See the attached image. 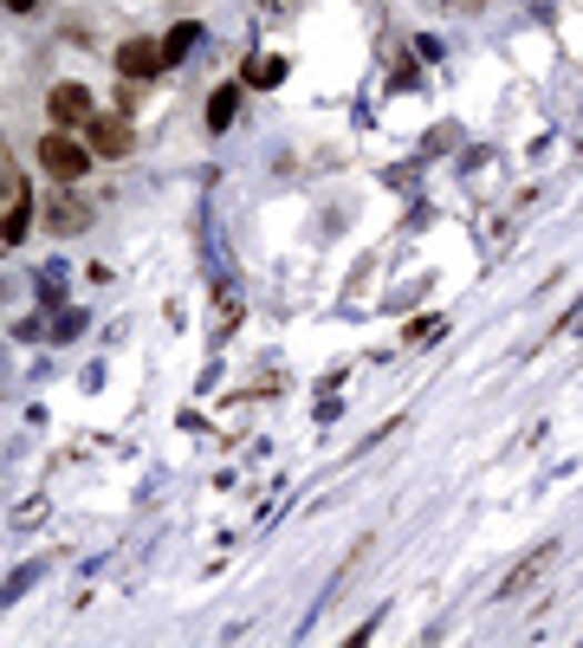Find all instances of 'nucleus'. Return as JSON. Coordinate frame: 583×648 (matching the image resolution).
<instances>
[{
    "mask_svg": "<svg viewBox=\"0 0 583 648\" xmlns=\"http://www.w3.org/2000/svg\"><path fill=\"white\" fill-rule=\"evenodd\" d=\"M39 306H46V311L66 306V267H59V260H52V267H39Z\"/></svg>",
    "mask_w": 583,
    "mask_h": 648,
    "instance_id": "nucleus-9",
    "label": "nucleus"
},
{
    "mask_svg": "<svg viewBox=\"0 0 583 648\" xmlns=\"http://www.w3.org/2000/svg\"><path fill=\"white\" fill-rule=\"evenodd\" d=\"M233 104H240V84H221V91L208 98V130H214V137L233 123Z\"/></svg>",
    "mask_w": 583,
    "mask_h": 648,
    "instance_id": "nucleus-7",
    "label": "nucleus"
},
{
    "mask_svg": "<svg viewBox=\"0 0 583 648\" xmlns=\"http://www.w3.org/2000/svg\"><path fill=\"white\" fill-rule=\"evenodd\" d=\"M194 46H201V27H194V20H182V27H175V33L162 39V59H189Z\"/></svg>",
    "mask_w": 583,
    "mask_h": 648,
    "instance_id": "nucleus-11",
    "label": "nucleus"
},
{
    "mask_svg": "<svg viewBox=\"0 0 583 648\" xmlns=\"http://www.w3.org/2000/svg\"><path fill=\"white\" fill-rule=\"evenodd\" d=\"M7 13H39V0H0Z\"/></svg>",
    "mask_w": 583,
    "mask_h": 648,
    "instance_id": "nucleus-14",
    "label": "nucleus"
},
{
    "mask_svg": "<svg viewBox=\"0 0 583 648\" xmlns=\"http://www.w3.org/2000/svg\"><path fill=\"white\" fill-rule=\"evenodd\" d=\"M162 66H169V59H162V46H155V39H123V46H117V72L137 78V84L155 78Z\"/></svg>",
    "mask_w": 583,
    "mask_h": 648,
    "instance_id": "nucleus-3",
    "label": "nucleus"
},
{
    "mask_svg": "<svg viewBox=\"0 0 583 648\" xmlns=\"http://www.w3.org/2000/svg\"><path fill=\"white\" fill-rule=\"evenodd\" d=\"M33 584H39V565H20V571L0 584V610H13V604H20V597L33 590Z\"/></svg>",
    "mask_w": 583,
    "mask_h": 648,
    "instance_id": "nucleus-10",
    "label": "nucleus"
},
{
    "mask_svg": "<svg viewBox=\"0 0 583 648\" xmlns=\"http://www.w3.org/2000/svg\"><path fill=\"white\" fill-rule=\"evenodd\" d=\"M551 558H557V545H539L532 558H519V571H512V577L500 584V597H519V590H525V584H532V577H539L544 565H551Z\"/></svg>",
    "mask_w": 583,
    "mask_h": 648,
    "instance_id": "nucleus-6",
    "label": "nucleus"
},
{
    "mask_svg": "<svg viewBox=\"0 0 583 648\" xmlns=\"http://www.w3.org/2000/svg\"><path fill=\"white\" fill-rule=\"evenodd\" d=\"M0 382H7V350H0Z\"/></svg>",
    "mask_w": 583,
    "mask_h": 648,
    "instance_id": "nucleus-15",
    "label": "nucleus"
},
{
    "mask_svg": "<svg viewBox=\"0 0 583 648\" xmlns=\"http://www.w3.org/2000/svg\"><path fill=\"white\" fill-rule=\"evenodd\" d=\"M84 137H91V156H130V123L123 117H91L84 123Z\"/></svg>",
    "mask_w": 583,
    "mask_h": 648,
    "instance_id": "nucleus-5",
    "label": "nucleus"
},
{
    "mask_svg": "<svg viewBox=\"0 0 583 648\" xmlns=\"http://www.w3.org/2000/svg\"><path fill=\"white\" fill-rule=\"evenodd\" d=\"M33 208H39L33 195H20V208L7 215V228H0V233H7V240H20V233H27V221H33Z\"/></svg>",
    "mask_w": 583,
    "mask_h": 648,
    "instance_id": "nucleus-12",
    "label": "nucleus"
},
{
    "mask_svg": "<svg viewBox=\"0 0 583 648\" xmlns=\"http://www.w3.org/2000/svg\"><path fill=\"white\" fill-rule=\"evenodd\" d=\"M78 331H84V318H78V311H66V306H59V318H52V338H59V343H72Z\"/></svg>",
    "mask_w": 583,
    "mask_h": 648,
    "instance_id": "nucleus-13",
    "label": "nucleus"
},
{
    "mask_svg": "<svg viewBox=\"0 0 583 648\" xmlns=\"http://www.w3.org/2000/svg\"><path fill=\"white\" fill-rule=\"evenodd\" d=\"M39 169H46L52 182H84V169H91V150L78 143L72 130H52V137L39 143Z\"/></svg>",
    "mask_w": 583,
    "mask_h": 648,
    "instance_id": "nucleus-1",
    "label": "nucleus"
},
{
    "mask_svg": "<svg viewBox=\"0 0 583 648\" xmlns=\"http://www.w3.org/2000/svg\"><path fill=\"white\" fill-rule=\"evenodd\" d=\"M91 104H98V98H91L84 84H52V98H46V111H52V123H59V130H84V123L98 117Z\"/></svg>",
    "mask_w": 583,
    "mask_h": 648,
    "instance_id": "nucleus-2",
    "label": "nucleus"
},
{
    "mask_svg": "<svg viewBox=\"0 0 583 648\" xmlns=\"http://www.w3.org/2000/svg\"><path fill=\"white\" fill-rule=\"evenodd\" d=\"M39 221L52 233H84L91 228V208H84L78 195H52V201H39Z\"/></svg>",
    "mask_w": 583,
    "mask_h": 648,
    "instance_id": "nucleus-4",
    "label": "nucleus"
},
{
    "mask_svg": "<svg viewBox=\"0 0 583 648\" xmlns=\"http://www.w3.org/2000/svg\"><path fill=\"white\" fill-rule=\"evenodd\" d=\"M279 78H285V59H279V52H260V59L247 66V84H253V91H272Z\"/></svg>",
    "mask_w": 583,
    "mask_h": 648,
    "instance_id": "nucleus-8",
    "label": "nucleus"
}]
</instances>
